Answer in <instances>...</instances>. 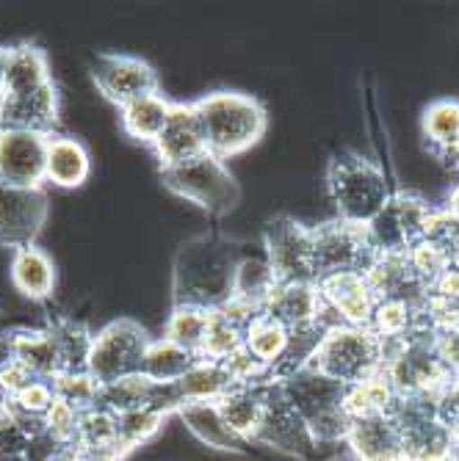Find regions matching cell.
<instances>
[{
  "mask_svg": "<svg viewBox=\"0 0 459 461\" xmlns=\"http://www.w3.org/2000/svg\"><path fill=\"white\" fill-rule=\"evenodd\" d=\"M241 251L216 235H199L180 246L175 258V304L219 310L233 302Z\"/></svg>",
  "mask_w": 459,
  "mask_h": 461,
  "instance_id": "obj_1",
  "label": "cell"
},
{
  "mask_svg": "<svg viewBox=\"0 0 459 461\" xmlns=\"http://www.w3.org/2000/svg\"><path fill=\"white\" fill-rule=\"evenodd\" d=\"M194 105L205 128L207 152L222 160H230L246 149H252L269 128L266 108L252 95L219 89L205 95Z\"/></svg>",
  "mask_w": 459,
  "mask_h": 461,
  "instance_id": "obj_2",
  "label": "cell"
},
{
  "mask_svg": "<svg viewBox=\"0 0 459 461\" xmlns=\"http://www.w3.org/2000/svg\"><path fill=\"white\" fill-rule=\"evenodd\" d=\"M280 384L288 403L294 406L299 420L305 423L316 447L346 442L352 426V417L346 411V384L332 382L329 375L313 367L288 375Z\"/></svg>",
  "mask_w": 459,
  "mask_h": 461,
  "instance_id": "obj_3",
  "label": "cell"
},
{
  "mask_svg": "<svg viewBox=\"0 0 459 461\" xmlns=\"http://www.w3.org/2000/svg\"><path fill=\"white\" fill-rule=\"evenodd\" d=\"M388 362V346L368 326L332 323L313 354L310 367L346 387L380 379Z\"/></svg>",
  "mask_w": 459,
  "mask_h": 461,
  "instance_id": "obj_4",
  "label": "cell"
},
{
  "mask_svg": "<svg viewBox=\"0 0 459 461\" xmlns=\"http://www.w3.org/2000/svg\"><path fill=\"white\" fill-rule=\"evenodd\" d=\"M326 191L338 219L352 224H368L393 194L380 166L357 152H344L329 160Z\"/></svg>",
  "mask_w": 459,
  "mask_h": 461,
  "instance_id": "obj_5",
  "label": "cell"
},
{
  "mask_svg": "<svg viewBox=\"0 0 459 461\" xmlns=\"http://www.w3.org/2000/svg\"><path fill=\"white\" fill-rule=\"evenodd\" d=\"M382 379L396 398H437L454 379L437 348V331H421L415 338L390 346Z\"/></svg>",
  "mask_w": 459,
  "mask_h": 461,
  "instance_id": "obj_6",
  "label": "cell"
},
{
  "mask_svg": "<svg viewBox=\"0 0 459 461\" xmlns=\"http://www.w3.org/2000/svg\"><path fill=\"white\" fill-rule=\"evenodd\" d=\"M163 185L175 196L194 202L207 213H230L241 199L238 183L230 175L227 163L211 152H205L188 163H180L175 169H161Z\"/></svg>",
  "mask_w": 459,
  "mask_h": 461,
  "instance_id": "obj_7",
  "label": "cell"
},
{
  "mask_svg": "<svg viewBox=\"0 0 459 461\" xmlns=\"http://www.w3.org/2000/svg\"><path fill=\"white\" fill-rule=\"evenodd\" d=\"M150 343V331L139 321L116 318L95 334L87 370L95 375L100 387L119 379H131V375H142Z\"/></svg>",
  "mask_w": 459,
  "mask_h": 461,
  "instance_id": "obj_8",
  "label": "cell"
},
{
  "mask_svg": "<svg viewBox=\"0 0 459 461\" xmlns=\"http://www.w3.org/2000/svg\"><path fill=\"white\" fill-rule=\"evenodd\" d=\"M313 230V266L316 282L335 274H368L380 251L373 246L365 224L329 219Z\"/></svg>",
  "mask_w": 459,
  "mask_h": 461,
  "instance_id": "obj_9",
  "label": "cell"
},
{
  "mask_svg": "<svg viewBox=\"0 0 459 461\" xmlns=\"http://www.w3.org/2000/svg\"><path fill=\"white\" fill-rule=\"evenodd\" d=\"M390 414L401 431L404 461H451L456 456L454 431L440 420L435 398H396Z\"/></svg>",
  "mask_w": 459,
  "mask_h": 461,
  "instance_id": "obj_10",
  "label": "cell"
},
{
  "mask_svg": "<svg viewBox=\"0 0 459 461\" xmlns=\"http://www.w3.org/2000/svg\"><path fill=\"white\" fill-rule=\"evenodd\" d=\"M435 207L412 191H393L382 211L365 227L380 255H407L427 235Z\"/></svg>",
  "mask_w": 459,
  "mask_h": 461,
  "instance_id": "obj_11",
  "label": "cell"
},
{
  "mask_svg": "<svg viewBox=\"0 0 459 461\" xmlns=\"http://www.w3.org/2000/svg\"><path fill=\"white\" fill-rule=\"evenodd\" d=\"M263 246L277 282H316L310 227L290 216H277L263 230Z\"/></svg>",
  "mask_w": 459,
  "mask_h": 461,
  "instance_id": "obj_12",
  "label": "cell"
},
{
  "mask_svg": "<svg viewBox=\"0 0 459 461\" xmlns=\"http://www.w3.org/2000/svg\"><path fill=\"white\" fill-rule=\"evenodd\" d=\"M92 80L100 89V95L116 108L128 105L144 95L161 92L155 67L139 56H122V53L97 56L92 64Z\"/></svg>",
  "mask_w": 459,
  "mask_h": 461,
  "instance_id": "obj_13",
  "label": "cell"
},
{
  "mask_svg": "<svg viewBox=\"0 0 459 461\" xmlns=\"http://www.w3.org/2000/svg\"><path fill=\"white\" fill-rule=\"evenodd\" d=\"M50 204L45 188L0 185V249L31 246L48 221Z\"/></svg>",
  "mask_w": 459,
  "mask_h": 461,
  "instance_id": "obj_14",
  "label": "cell"
},
{
  "mask_svg": "<svg viewBox=\"0 0 459 461\" xmlns=\"http://www.w3.org/2000/svg\"><path fill=\"white\" fill-rule=\"evenodd\" d=\"M48 139L31 131H0V185L41 188L48 166Z\"/></svg>",
  "mask_w": 459,
  "mask_h": 461,
  "instance_id": "obj_15",
  "label": "cell"
},
{
  "mask_svg": "<svg viewBox=\"0 0 459 461\" xmlns=\"http://www.w3.org/2000/svg\"><path fill=\"white\" fill-rule=\"evenodd\" d=\"M318 293L329 323L368 326L377 310V293H373L368 274H335L318 279Z\"/></svg>",
  "mask_w": 459,
  "mask_h": 461,
  "instance_id": "obj_16",
  "label": "cell"
},
{
  "mask_svg": "<svg viewBox=\"0 0 459 461\" xmlns=\"http://www.w3.org/2000/svg\"><path fill=\"white\" fill-rule=\"evenodd\" d=\"M152 149L158 155L161 169H175V166L188 163L207 152L205 128L194 103H172L166 128L152 144Z\"/></svg>",
  "mask_w": 459,
  "mask_h": 461,
  "instance_id": "obj_17",
  "label": "cell"
},
{
  "mask_svg": "<svg viewBox=\"0 0 459 461\" xmlns=\"http://www.w3.org/2000/svg\"><path fill=\"white\" fill-rule=\"evenodd\" d=\"M377 302H396L415 310H429V285L415 271L409 255H380L368 271Z\"/></svg>",
  "mask_w": 459,
  "mask_h": 461,
  "instance_id": "obj_18",
  "label": "cell"
},
{
  "mask_svg": "<svg viewBox=\"0 0 459 461\" xmlns=\"http://www.w3.org/2000/svg\"><path fill=\"white\" fill-rule=\"evenodd\" d=\"M255 442L277 447V450L290 453V456H308L316 447V442L310 439L305 423L299 420V414L294 411V406L288 403L280 382L269 384L266 414H263V423H261V431H258Z\"/></svg>",
  "mask_w": 459,
  "mask_h": 461,
  "instance_id": "obj_19",
  "label": "cell"
},
{
  "mask_svg": "<svg viewBox=\"0 0 459 461\" xmlns=\"http://www.w3.org/2000/svg\"><path fill=\"white\" fill-rule=\"evenodd\" d=\"M59 89L56 83H48L31 95L20 97H0V131H31L53 136L59 124Z\"/></svg>",
  "mask_w": 459,
  "mask_h": 461,
  "instance_id": "obj_20",
  "label": "cell"
},
{
  "mask_svg": "<svg viewBox=\"0 0 459 461\" xmlns=\"http://www.w3.org/2000/svg\"><path fill=\"white\" fill-rule=\"evenodd\" d=\"M261 312L280 321L285 329H299L326 321L316 282H274Z\"/></svg>",
  "mask_w": 459,
  "mask_h": 461,
  "instance_id": "obj_21",
  "label": "cell"
},
{
  "mask_svg": "<svg viewBox=\"0 0 459 461\" xmlns=\"http://www.w3.org/2000/svg\"><path fill=\"white\" fill-rule=\"evenodd\" d=\"M346 445L357 461H404V442L390 411L354 417Z\"/></svg>",
  "mask_w": 459,
  "mask_h": 461,
  "instance_id": "obj_22",
  "label": "cell"
},
{
  "mask_svg": "<svg viewBox=\"0 0 459 461\" xmlns=\"http://www.w3.org/2000/svg\"><path fill=\"white\" fill-rule=\"evenodd\" d=\"M4 346H6L9 357L17 359L25 370H31V375H36V379L50 382L53 375L61 373V359H59L56 343L45 326L41 329H28V326L9 329L4 334Z\"/></svg>",
  "mask_w": 459,
  "mask_h": 461,
  "instance_id": "obj_23",
  "label": "cell"
},
{
  "mask_svg": "<svg viewBox=\"0 0 459 461\" xmlns=\"http://www.w3.org/2000/svg\"><path fill=\"white\" fill-rule=\"evenodd\" d=\"M269 384L271 382H255V384H235L222 401L219 411L230 431L246 445L255 442L263 414H266V401H269Z\"/></svg>",
  "mask_w": 459,
  "mask_h": 461,
  "instance_id": "obj_24",
  "label": "cell"
},
{
  "mask_svg": "<svg viewBox=\"0 0 459 461\" xmlns=\"http://www.w3.org/2000/svg\"><path fill=\"white\" fill-rule=\"evenodd\" d=\"M59 274L56 263L45 249L31 243L14 251L12 258V285L28 302H48L56 290Z\"/></svg>",
  "mask_w": 459,
  "mask_h": 461,
  "instance_id": "obj_25",
  "label": "cell"
},
{
  "mask_svg": "<svg viewBox=\"0 0 459 461\" xmlns=\"http://www.w3.org/2000/svg\"><path fill=\"white\" fill-rule=\"evenodd\" d=\"M92 175V155L83 147V141L72 136L53 133L48 139V166H45V183L75 191Z\"/></svg>",
  "mask_w": 459,
  "mask_h": 461,
  "instance_id": "obj_26",
  "label": "cell"
},
{
  "mask_svg": "<svg viewBox=\"0 0 459 461\" xmlns=\"http://www.w3.org/2000/svg\"><path fill=\"white\" fill-rule=\"evenodd\" d=\"M48 83H53V75H50V61H48L45 50H41L39 45H31V41L12 48L6 77H4V92H0V97L31 95L41 86H48Z\"/></svg>",
  "mask_w": 459,
  "mask_h": 461,
  "instance_id": "obj_27",
  "label": "cell"
},
{
  "mask_svg": "<svg viewBox=\"0 0 459 461\" xmlns=\"http://www.w3.org/2000/svg\"><path fill=\"white\" fill-rule=\"evenodd\" d=\"M170 111H172V100H166L161 92L144 95V97L119 108V124L133 141L152 147L158 141V136L163 133V128H166Z\"/></svg>",
  "mask_w": 459,
  "mask_h": 461,
  "instance_id": "obj_28",
  "label": "cell"
},
{
  "mask_svg": "<svg viewBox=\"0 0 459 461\" xmlns=\"http://www.w3.org/2000/svg\"><path fill=\"white\" fill-rule=\"evenodd\" d=\"M75 450H80L83 456H103V453H114L124 461L122 450H119V417L111 414L103 406H92L80 411L78 420V434H75Z\"/></svg>",
  "mask_w": 459,
  "mask_h": 461,
  "instance_id": "obj_29",
  "label": "cell"
},
{
  "mask_svg": "<svg viewBox=\"0 0 459 461\" xmlns=\"http://www.w3.org/2000/svg\"><path fill=\"white\" fill-rule=\"evenodd\" d=\"M186 429L207 447H216V450H230L238 453L243 447V442L230 431V426L225 423V417L219 411V403L211 401H199V403H186L180 411Z\"/></svg>",
  "mask_w": 459,
  "mask_h": 461,
  "instance_id": "obj_30",
  "label": "cell"
},
{
  "mask_svg": "<svg viewBox=\"0 0 459 461\" xmlns=\"http://www.w3.org/2000/svg\"><path fill=\"white\" fill-rule=\"evenodd\" d=\"M233 387H235V382H233L227 365L225 362H216V359H199L183 375V379L178 382L183 406L186 403H199V401L219 403Z\"/></svg>",
  "mask_w": 459,
  "mask_h": 461,
  "instance_id": "obj_31",
  "label": "cell"
},
{
  "mask_svg": "<svg viewBox=\"0 0 459 461\" xmlns=\"http://www.w3.org/2000/svg\"><path fill=\"white\" fill-rule=\"evenodd\" d=\"M202 357L180 348L178 343L166 340V338H152L147 354H144V365H142V375L150 382H158V384H175L180 382L183 375L199 362Z\"/></svg>",
  "mask_w": 459,
  "mask_h": 461,
  "instance_id": "obj_32",
  "label": "cell"
},
{
  "mask_svg": "<svg viewBox=\"0 0 459 461\" xmlns=\"http://www.w3.org/2000/svg\"><path fill=\"white\" fill-rule=\"evenodd\" d=\"M45 329L50 331V338L56 343V351H59V359H61V373L87 370L92 340H95V334L89 331V326L75 321V318L59 315V318H50Z\"/></svg>",
  "mask_w": 459,
  "mask_h": 461,
  "instance_id": "obj_33",
  "label": "cell"
},
{
  "mask_svg": "<svg viewBox=\"0 0 459 461\" xmlns=\"http://www.w3.org/2000/svg\"><path fill=\"white\" fill-rule=\"evenodd\" d=\"M288 340H290V329H285L280 321L258 312L252 318V323L246 326V334H243V351L252 357L255 362H261L269 373L271 367L280 362V357L285 354L288 348Z\"/></svg>",
  "mask_w": 459,
  "mask_h": 461,
  "instance_id": "obj_34",
  "label": "cell"
},
{
  "mask_svg": "<svg viewBox=\"0 0 459 461\" xmlns=\"http://www.w3.org/2000/svg\"><path fill=\"white\" fill-rule=\"evenodd\" d=\"M211 318H214V310L194 307V304H175L170 318H166L163 338L178 343L180 348H186L197 357H202V346L207 338V329H211Z\"/></svg>",
  "mask_w": 459,
  "mask_h": 461,
  "instance_id": "obj_35",
  "label": "cell"
},
{
  "mask_svg": "<svg viewBox=\"0 0 459 461\" xmlns=\"http://www.w3.org/2000/svg\"><path fill=\"white\" fill-rule=\"evenodd\" d=\"M150 398H152V382L144 379V375H131V379L103 384L97 395V406L122 417L139 409H150Z\"/></svg>",
  "mask_w": 459,
  "mask_h": 461,
  "instance_id": "obj_36",
  "label": "cell"
},
{
  "mask_svg": "<svg viewBox=\"0 0 459 461\" xmlns=\"http://www.w3.org/2000/svg\"><path fill=\"white\" fill-rule=\"evenodd\" d=\"M421 133L432 149L459 141V100H435L421 113Z\"/></svg>",
  "mask_w": 459,
  "mask_h": 461,
  "instance_id": "obj_37",
  "label": "cell"
},
{
  "mask_svg": "<svg viewBox=\"0 0 459 461\" xmlns=\"http://www.w3.org/2000/svg\"><path fill=\"white\" fill-rule=\"evenodd\" d=\"M166 420H170V417L155 411V409H139L131 414H122L119 417V450H122V456L133 453L136 447H142L144 442L158 437Z\"/></svg>",
  "mask_w": 459,
  "mask_h": 461,
  "instance_id": "obj_38",
  "label": "cell"
},
{
  "mask_svg": "<svg viewBox=\"0 0 459 461\" xmlns=\"http://www.w3.org/2000/svg\"><path fill=\"white\" fill-rule=\"evenodd\" d=\"M393 390L390 384L382 379H371L354 387H346V411L354 420V417H368V414H385L393 409Z\"/></svg>",
  "mask_w": 459,
  "mask_h": 461,
  "instance_id": "obj_39",
  "label": "cell"
},
{
  "mask_svg": "<svg viewBox=\"0 0 459 461\" xmlns=\"http://www.w3.org/2000/svg\"><path fill=\"white\" fill-rule=\"evenodd\" d=\"M56 398L67 401L69 406H75L78 411L97 406V395H100V384L95 382V375L89 370H67L59 373L50 379Z\"/></svg>",
  "mask_w": 459,
  "mask_h": 461,
  "instance_id": "obj_40",
  "label": "cell"
},
{
  "mask_svg": "<svg viewBox=\"0 0 459 461\" xmlns=\"http://www.w3.org/2000/svg\"><path fill=\"white\" fill-rule=\"evenodd\" d=\"M429 315L437 329L459 323V268H448L429 287Z\"/></svg>",
  "mask_w": 459,
  "mask_h": 461,
  "instance_id": "obj_41",
  "label": "cell"
},
{
  "mask_svg": "<svg viewBox=\"0 0 459 461\" xmlns=\"http://www.w3.org/2000/svg\"><path fill=\"white\" fill-rule=\"evenodd\" d=\"M56 401V393H53V384L45 382V379H33L25 390H20L14 398L4 401L17 417H25V420H41V417L48 414V409L53 406Z\"/></svg>",
  "mask_w": 459,
  "mask_h": 461,
  "instance_id": "obj_42",
  "label": "cell"
},
{
  "mask_svg": "<svg viewBox=\"0 0 459 461\" xmlns=\"http://www.w3.org/2000/svg\"><path fill=\"white\" fill-rule=\"evenodd\" d=\"M25 417H17L6 403H0V461H25L28 439Z\"/></svg>",
  "mask_w": 459,
  "mask_h": 461,
  "instance_id": "obj_43",
  "label": "cell"
},
{
  "mask_svg": "<svg viewBox=\"0 0 459 461\" xmlns=\"http://www.w3.org/2000/svg\"><path fill=\"white\" fill-rule=\"evenodd\" d=\"M78 420H80V411L75 406H69L67 401L56 398L53 406L48 409V414L41 417V426H45L59 442L64 445H75V434H78Z\"/></svg>",
  "mask_w": 459,
  "mask_h": 461,
  "instance_id": "obj_44",
  "label": "cell"
},
{
  "mask_svg": "<svg viewBox=\"0 0 459 461\" xmlns=\"http://www.w3.org/2000/svg\"><path fill=\"white\" fill-rule=\"evenodd\" d=\"M33 379H36V375H31V370H25L17 359L6 357L4 362H0V395H4V401L14 398Z\"/></svg>",
  "mask_w": 459,
  "mask_h": 461,
  "instance_id": "obj_45",
  "label": "cell"
},
{
  "mask_svg": "<svg viewBox=\"0 0 459 461\" xmlns=\"http://www.w3.org/2000/svg\"><path fill=\"white\" fill-rule=\"evenodd\" d=\"M437 348H440L445 365L451 367V373L459 375V323H451L437 331Z\"/></svg>",
  "mask_w": 459,
  "mask_h": 461,
  "instance_id": "obj_46",
  "label": "cell"
},
{
  "mask_svg": "<svg viewBox=\"0 0 459 461\" xmlns=\"http://www.w3.org/2000/svg\"><path fill=\"white\" fill-rule=\"evenodd\" d=\"M432 155L440 160V166L451 175H459V141L448 144V147H440V149H432Z\"/></svg>",
  "mask_w": 459,
  "mask_h": 461,
  "instance_id": "obj_47",
  "label": "cell"
},
{
  "mask_svg": "<svg viewBox=\"0 0 459 461\" xmlns=\"http://www.w3.org/2000/svg\"><path fill=\"white\" fill-rule=\"evenodd\" d=\"M445 211H448L451 216L459 219V183L451 188V194H448V199H445Z\"/></svg>",
  "mask_w": 459,
  "mask_h": 461,
  "instance_id": "obj_48",
  "label": "cell"
},
{
  "mask_svg": "<svg viewBox=\"0 0 459 461\" xmlns=\"http://www.w3.org/2000/svg\"><path fill=\"white\" fill-rule=\"evenodd\" d=\"M9 56H12V48H4V45H0V92H4V77H6Z\"/></svg>",
  "mask_w": 459,
  "mask_h": 461,
  "instance_id": "obj_49",
  "label": "cell"
},
{
  "mask_svg": "<svg viewBox=\"0 0 459 461\" xmlns=\"http://www.w3.org/2000/svg\"><path fill=\"white\" fill-rule=\"evenodd\" d=\"M59 461H87V458H83V453L80 450H75V447H69Z\"/></svg>",
  "mask_w": 459,
  "mask_h": 461,
  "instance_id": "obj_50",
  "label": "cell"
},
{
  "mask_svg": "<svg viewBox=\"0 0 459 461\" xmlns=\"http://www.w3.org/2000/svg\"><path fill=\"white\" fill-rule=\"evenodd\" d=\"M451 431H454V445H456V453H459V423H456Z\"/></svg>",
  "mask_w": 459,
  "mask_h": 461,
  "instance_id": "obj_51",
  "label": "cell"
},
{
  "mask_svg": "<svg viewBox=\"0 0 459 461\" xmlns=\"http://www.w3.org/2000/svg\"><path fill=\"white\" fill-rule=\"evenodd\" d=\"M451 461H459V453H456V456H454V458H451Z\"/></svg>",
  "mask_w": 459,
  "mask_h": 461,
  "instance_id": "obj_52",
  "label": "cell"
}]
</instances>
